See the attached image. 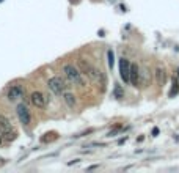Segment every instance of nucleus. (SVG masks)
I'll return each mask as SVG.
<instances>
[{
	"label": "nucleus",
	"instance_id": "nucleus-1",
	"mask_svg": "<svg viewBox=\"0 0 179 173\" xmlns=\"http://www.w3.org/2000/svg\"><path fill=\"white\" fill-rule=\"evenodd\" d=\"M61 71H63L65 77L68 79V82L76 85V86H80L83 88L86 85V77L82 74V71L79 69V66H76L74 63H65L61 66Z\"/></svg>",
	"mask_w": 179,
	"mask_h": 173
},
{
	"label": "nucleus",
	"instance_id": "nucleus-2",
	"mask_svg": "<svg viewBox=\"0 0 179 173\" xmlns=\"http://www.w3.org/2000/svg\"><path fill=\"white\" fill-rule=\"evenodd\" d=\"M0 131H2L3 139L7 142H14L17 139V131L14 129V126L11 125L8 116L3 113H0Z\"/></svg>",
	"mask_w": 179,
	"mask_h": 173
},
{
	"label": "nucleus",
	"instance_id": "nucleus-3",
	"mask_svg": "<svg viewBox=\"0 0 179 173\" xmlns=\"http://www.w3.org/2000/svg\"><path fill=\"white\" fill-rule=\"evenodd\" d=\"M47 86H49V90L52 91L53 95H63L66 88H68V85L63 79H61L60 76H53L47 80Z\"/></svg>",
	"mask_w": 179,
	"mask_h": 173
},
{
	"label": "nucleus",
	"instance_id": "nucleus-4",
	"mask_svg": "<svg viewBox=\"0 0 179 173\" xmlns=\"http://www.w3.org/2000/svg\"><path fill=\"white\" fill-rule=\"evenodd\" d=\"M16 113H17V118H19L21 125L24 128H28L32 125V115H30V110L25 104H19L17 109H16Z\"/></svg>",
	"mask_w": 179,
	"mask_h": 173
},
{
	"label": "nucleus",
	"instance_id": "nucleus-5",
	"mask_svg": "<svg viewBox=\"0 0 179 173\" xmlns=\"http://www.w3.org/2000/svg\"><path fill=\"white\" fill-rule=\"evenodd\" d=\"M30 102H32L36 109H46L47 107V98L39 90L32 91V95H30Z\"/></svg>",
	"mask_w": 179,
	"mask_h": 173
},
{
	"label": "nucleus",
	"instance_id": "nucleus-6",
	"mask_svg": "<svg viewBox=\"0 0 179 173\" xmlns=\"http://www.w3.org/2000/svg\"><path fill=\"white\" fill-rule=\"evenodd\" d=\"M22 96H24V86H22V85H19V84L11 85L10 88L7 90V99H8V101H11V102L19 101Z\"/></svg>",
	"mask_w": 179,
	"mask_h": 173
},
{
	"label": "nucleus",
	"instance_id": "nucleus-7",
	"mask_svg": "<svg viewBox=\"0 0 179 173\" xmlns=\"http://www.w3.org/2000/svg\"><path fill=\"white\" fill-rule=\"evenodd\" d=\"M120 74H121V79L124 80L126 84H131V61L127 58H121L120 60Z\"/></svg>",
	"mask_w": 179,
	"mask_h": 173
},
{
	"label": "nucleus",
	"instance_id": "nucleus-8",
	"mask_svg": "<svg viewBox=\"0 0 179 173\" xmlns=\"http://www.w3.org/2000/svg\"><path fill=\"white\" fill-rule=\"evenodd\" d=\"M131 85L134 86H140V80H141V72H140V68L135 65V63H131Z\"/></svg>",
	"mask_w": 179,
	"mask_h": 173
},
{
	"label": "nucleus",
	"instance_id": "nucleus-9",
	"mask_svg": "<svg viewBox=\"0 0 179 173\" xmlns=\"http://www.w3.org/2000/svg\"><path fill=\"white\" fill-rule=\"evenodd\" d=\"M61 98H63V101L66 102V106L69 109H76L77 107V99H76V95L71 93V91H65L63 95H61Z\"/></svg>",
	"mask_w": 179,
	"mask_h": 173
},
{
	"label": "nucleus",
	"instance_id": "nucleus-10",
	"mask_svg": "<svg viewBox=\"0 0 179 173\" xmlns=\"http://www.w3.org/2000/svg\"><path fill=\"white\" fill-rule=\"evenodd\" d=\"M166 77H168V74H166V69L163 66H159L156 68V79H157V84L159 86H163L165 82H166Z\"/></svg>",
	"mask_w": 179,
	"mask_h": 173
},
{
	"label": "nucleus",
	"instance_id": "nucleus-11",
	"mask_svg": "<svg viewBox=\"0 0 179 173\" xmlns=\"http://www.w3.org/2000/svg\"><path fill=\"white\" fill-rule=\"evenodd\" d=\"M178 93H179V80H178V77H175L171 82V90L168 93V98H175Z\"/></svg>",
	"mask_w": 179,
	"mask_h": 173
},
{
	"label": "nucleus",
	"instance_id": "nucleus-12",
	"mask_svg": "<svg viewBox=\"0 0 179 173\" xmlns=\"http://www.w3.org/2000/svg\"><path fill=\"white\" fill-rule=\"evenodd\" d=\"M107 55H108V66H110V68H113V63H115L113 51H108V52H107Z\"/></svg>",
	"mask_w": 179,
	"mask_h": 173
},
{
	"label": "nucleus",
	"instance_id": "nucleus-13",
	"mask_svg": "<svg viewBox=\"0 0 179 173\" xmlns=\"http://www.w3.org/2000/svg\"><path fill=\"white\" fill-rule=\"evenodd\" d=\"M123 95H124V93H123V88H121L120 85H116L115 86V96L116 98H123Z\"/></svg>",
	"mask_w": 179,
	"mask_h": 173
},
{
	"label": "nucleus",
	"instance_id": "nucleus-14",
	"mask_svg": "<svg viewBox=\"0 0 179 173\" xmlns=\"http://www.w3.org/2000/svg\"><path fill=\"white\" fill-rule=\"evenodd\" d=\"M157 134H159V128H154L152 129V137H157Z\"/></svg>",
	"mask_w": 179,
	"mask_h": 173
},
{
	"label": "nucleus",
	"instance_id": "nucleus-15",
	"mask_svg": "<svg viewBox=\"0 0 179 173\" xmlns=\"http://www.w3.org/2000/svg\"><path fill=\"white\" fill-rule=\"evenodd\" d=\"M3 140H5V139H3V134H2V131H0V145H2Z\"/></svg>",
	"mask_w": 179,
	"mask_h": 173
},
{
	"label": "nucleus",
	"instance_id": "nucleus-16",
	"mask_svg": "<svg viewBox=\"0 0 179 173\" xmlns=\"http://www.w3.org/2000/svg\"><path fill=\"white\" fill-rule=\"evenodd\" d=\"M176 77H178V80H179V68L176 69Z\"/></svg>",
	"mask_w": 179,
	"mask_h": 173
}]
</instances>
